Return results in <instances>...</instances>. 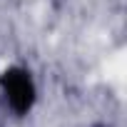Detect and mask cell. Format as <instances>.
Masks as SVG:
<instances>
[{
  "mask_svg": "<svg viewBox=\"0 0 127 127\" xmlns=\"http://www.w3.org/2000/svg\"><path fill=\"white\" fill-rule=\"evenodd\" d=\"M0 90H3L5 107L15 117H25L32 112L37 102V82L30 67L25 65H10L0 75Z\"/></svg>",
  "mask_w": 127,
  "mask_h": 127,
  "instance_id": "1",
  "label": "cell"
},
{
  "mask_svg": "<svg viewBox=\"0 0 127 127\" xmlns=\"http://www.w3.org/2000/svg\"><path fill=\"white\" fill-rule=\"evenodd\" d=\"M90 127H110V125H105V122H95V125H90Z\"/></svg>",
  "mask_w": 127,
  "mask_h": 127,
  "instance_id": "2",
  "label": "cell"
}]
</instances>
